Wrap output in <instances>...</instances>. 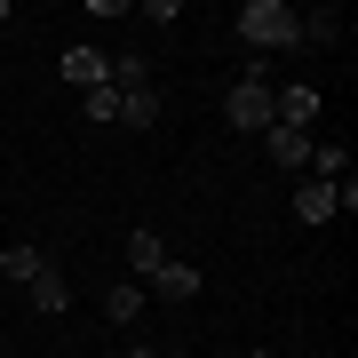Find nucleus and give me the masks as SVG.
<instances>
[{
  "mask_svg": "<svg viewBox=\"0 0 358 358\" xmlns=\"http://www.w3.org/2000/svg\"><path fill=\"white\" fill-rule=\"evenodd\" d=\"M294 215H303V223H334V183L303 176V183H294Z\"/></svg>",
  "mask_w": 358,
  "mask_h": 358,
  "instance_id": "7",
  "label": "nucleus"
},
{
  "mask_svg": "<svg viewBox=\"0 0 358 358\" xmlns=\"http://www.w3.org/2000/svg\"><path fill=\"white\" fill-rule=\"evenodd\" d=\"M32 287V310H40V319H64V310H72V287H64V271H40V279H24Z\"/></svg>",
  "mask_w": 358,
  "mask_h": 358,
  "instance_id": "4",
  "label": "nucleus"
},
{
  "mask_svg": "<svg viewBox=\"0 0 358 358\" xmlns=\"http://www.w3.org/2000/svg\"><path fill=\"white\" fill-rule=\"evenodd\" d=\"M223 112H231V128H247V136H263V128H271V72H263V56L239 72V88L223 96Z\"/></svg>",
  "mask_w": 358,
  "mask_h": 358,
  "instance_id": "2",
  "label": "nucleus"
},
{
  "mask_svg": "<svg viewBox=\"0 0 358 358\" xmlns=\"http://www.w3.org/2000/svg\"><path fill=\"white\" fill-rule=\"evenodd\" d=\"M64 80H80V88H112V56H103V48H64Z\"/></svg>",
  "mask_w": 358,
  "mask_h": 358,
  "instance_id": "6",
  "label": "nucleus"
},
{
  "mask_svg": "<svg viewBox=\"0 0 358 358\" xmlns=\"http://www.w3.org/2000/svg\"><path fill=\"white\" fill-rule=\"evenodd\" d=\"M152 294H159V303H192V294H199V271H192V263H176V255H167V263L152 271Z\"/></svg>",
  "mask_w": 358,
  "mask_h": 358,
  "instance_id": "5",
  "label": "nucleus"
},
{
  "mask_svg": "<svg viewBox=\"0 0 358 358\" xmlns=\"http://www.w3.org/2000/svg\"><path fill=\"white\" fill-rule=\"evenodd\" d=\"M247 358H271V350H247Z\"/></svg>",
  "mask_w": 358,
  "mask_h": 358,
  "instance_id": "16",
  "label": "nucleus"
},
{
  "mask_svg": "<svg viewBox=\"0 0 358 358\" xmlns=\"http://www.w3.org/2000/svg\"><path fill=\"white\" fill-rule=\"evenodd\" d=\"M120 358H183V350H152V343H136V350H120Z\"/></svg>",
  "mask_w": 358,
  "mask_h": 358,
  "instance_id": "15",
  "label": "nucleus"
},
{
  "mask_svg": "<svg viewBox=\"0 0 358 358\" xmlns=\"http://www.w3.org/2000/svg\"><path fill=\"white\" fill-rule=\"evenodd\" d=\"M120 120H128V128H152L159 120V88H128L120 96Z\"/></svg>",
  "mask_w": 358,
  "mask_h": 358,
  "instance_id": "10",
  "label": "nucleus"
},
{
  "mask_svg": "<svg viewBox=\"0 0 358 358\" xmlns=\"http://www.w3.org/2000/svg\"><path fill=\"white\" fill-rule=\"evenodd\" d=\"M343 32H350L343 8H310V16H303V40H310V48H343Z\"/></svg>",
  "mask_w": 358,
  "mask_h": 358,
  "instance_id": "8",
  "label": "nucleus"
},
{
  "mask_svg": "<svg viewBox=\"0 0 358 358\" xmlns=\"http://www.w3.org/2000/svg\"><path fill=\"white\" fill-rule=\"evenodd\" d=\"M0 271H8V279H40V271H48V255H40V247H8V255H0Z\"/></svg>",
  "mask_w": 358,
  "mask_h": 358,
  "instance_id": "12",
  "label": "nucleus"
},
{
  "mask_svg": "<svg viewBox=\"0 0 358 358\" xmlns=\"http://www.w3.org/2000/svg\"><path fill=\"white\" fill-rule=\"evenodd\" d=\"M88 120L103 128V120H120V88H88Z\"/></svg>",
  "mask_w": 358,
  "mask_h": 358,
  "instance_id": "14",
  "label": "nucleus"
},
{
  "mask_svg": "<svg viewBox=\"0 0 358 358\" xmlns=\"http://www.w3.org/2000/svg\"><path fill=\"white\" fill-rule=\"evenodd\" d=\"M128 263L143 271V279H152V271L167 263V247H159V231H136V239H128Z\"/></svg>",
  "mask_w": 358,
  "mask_h": 358,
  "instance_id": "11",
  "label": "nucleus"
},
{
  "mask_svg": "<svg viewBox=\"0 0 358 358\" xmlns=\"http://www.w3.org/2000/svg\"><path fill=\"white\" fill-rule=\"evenodd\" d=\"M136 310H143V287H136V279H120L112 294H103V319H112V327H128Z\"/></svg>",
  "mask_w": 358,
  "mask_h": 358,
  "instance_id": "9",
  "label": "nucleus"
},
{
  "mask_svg": "<svg viewBox=\"0 0 358 358\" xmlns=\"http://www.w3.org/2000/svg\"><path fill=\"white\" fill-rule=\"evenodd\" d=\"M112 88L128 96V88H152V72H143V56H112Z\"/></svg>",
  "mask_w": 358,
  "mask_h": 358,
  "instance_id": "13",
  "label": "nucleus"
},
{
  "mask_svg": "<svg viewBox=\"0 0 358 358\" xmlns=\"http://www.w3.org/2000/svg\"><path fill=\"white\" fill-rule=\"evenodd\" d=\"M231 24H239V40H247L255 56H271V48H303V16H294L287 0H247Z\"/></svg>",
  "mask_w": 358,
  "mask_h": 358,
  "instance_id": "1",
  "label": "nucleus"
},
{
  "mask_svg": "<svg viewBox=\"0 0 358 358\" xmlns=\"http://www.w3.org/2000/svg\"><path fill=\"white\" fill-rule=\"evenodd\" d=\"M263 143H271V159H279L287 176H303V167H310V128H279V120H271Z\"/></svg>",
  "mask_w": 358,
  "mask_h": 358,
  "instance_id": "3",
  "label": "nucleus"
}]
</instances>
